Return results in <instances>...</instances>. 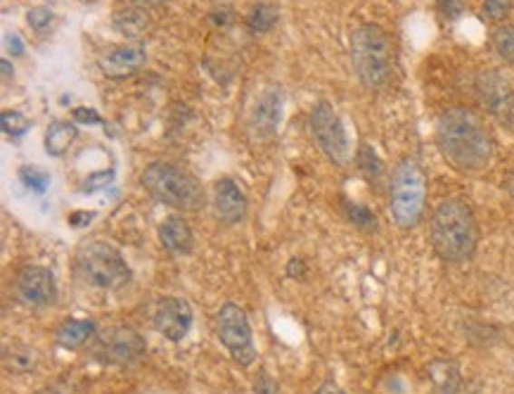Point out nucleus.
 <instances>
[{"instance_id": "obj_1", "label": "nucleus", "mask_w": 514, "mask_h": 394, "mask_svg": "<svg viewBox=\"0 0 514 394\" xmlns=\"http://www.w3.org/2000/svg\"><path fill=\"white\" fill-rule=\"evenodd\" d=\"M436 141L443 157L462 172L484 169L493 154V141L484 122L470 110H448L441 114Z\"/></svg>"}, {"instance_id": "obj_2", "label": "nucleus", "mask_w": 514, "mask_h": 394, "mask_svg": "<svg viewBox=\"0 0 514 394\" xmlns=\"http://www.w3.org/2000/svg\"><path fill=\"white\" fill-rule=\"evenodd\" d=\"M479 242V226L470 204L451 197L436 207L432 216V245L446 261H465L474 254Z\"/></svg>"}, {"instance_id": "obj_3", "label": "nucleus", "mask_w": 514, "mask_h": 394, "mask_svg": "<svg viewBox=\"0 0 514 394\" xmlns=\"http://www.w3.org/2000/svg\"><path fill=\"white\" fill-rule=\"evenodd\" d=\"M351 60H354V69L361 84L370 91H380L392 81V41L377 25H363L354 31Z\"/></svg>"}, {"instance_id": "obj_4", "label": "nucleus", "mask_w": 514, "mask_h": 394, "mask_svg": "<svg viewBox=\"0 0 514 394\" xmlns=\"http://www.w3.org/2000/svg\"><path fill=\"white\" fill-rule=\"evenodd\" d=\"M141 181L157 202L169 204L173 210L195 212L204 204V188L199 181L176 164L154 162L142 172Z\"/></svg>"}, {"instance_id": "obj_5", "label": "nucleus", "mask_w": 514, "mask_h": 394, "mask_svg": "<svg viewBox=\"0 0 514 394\" xmlns=\"http://www.w3.org/2000/svg\"><path fill=\"white\" fill-rule=\"evenodd\" d=\"M427 207V176L415 160H403L392 179V219L401 228H415Z\"/></svg>"}, {"instance_id": "obj_6", "label": "nucleus", "mask_w": 514, "mask_h": 394, "mask_svg": "<svg viewBox=\"0 0 514 394\" xmlns=\"http://www.w3.org/2000/svg\"><path fill=\"white\" fill-rule=\"evenodd\" d=\"M76 273L88 288L117 292L131 281L126 259L107 242H91L76 257Z\"/></svg>"}, {"instance_id": "obj_7", "label": "nucleus", "mask_w": 514, "mask_h": 394, "mask_svg": "<svg viewBox=\"0 0 514 394\" xmlns=\"http://www.w3.org/2000/svg\"><path fill=\"white\" fill-rule=\"evenodd\" d=\"M216 333L220 342L230 351V357L239 366H251L257 361V347H254V335H251L249 319H247L245 309L239 304L228 302L220 307L218 319H216Z\"/></svg>"}, {"instance_id": "obj_8", "label": "nucleus", "mask_w": 514, "mask_h": 394, "mask_svg": "<svg viewBox=\"0 0 514 394\" xmlns=\"http://www.w3.org/2000/svg\"><path fill=\"white\" fill-rule=\"evenodd\" d=\"M311 129L323 153L339 167L346 164V160H349V138H346L342 119H339L337 112L332 110L330 103H318L313 107Z\"/></svg>"}, {"instance_id": "obj_9", "label": "nucleus", "mask_w": 514, "mask_h": 394, "mask_svg": "<svg viewBox=\"0 0 514 394\" xmlns=\"http://www.w3.org/2000/svg\"><path fill=\"white\" fill-rule=\"evenodd\" d=\"M192 328V309L185 300L166 297L154 309V330L171 342H180Z\"/></svg>"}, {"instance_id": "obj_10", "label": "nucleus", "mask_w": 514, "mask_h": 394, "mask_svg": "<svg viewBox=\"0 0 514 394\" xmlns=\"http://www.w3.org/2000/svg\"><path fill=\"white\" fill-rule=\"evenodd\" d=\"M15 288L26 307H45L55 300V278L44 266H26L17 276Z\"/></svg>"}, {"instance_id": "obj_11", "label": "nucleus", "mask_w": 514, "mask_h": 394, "mask_svg": "<svg viewBox=\"0 0 514 394\" xmlns=\"http://www.w3.org/2000/svg\"><path fill=\"white\" fill-rule=\"evenodd\" d=\"M145 354V340L133 328H114L104 335V359L110 364L131 366Z\"/></svg>"}, {"instance_id": "obj_12", "label": "nucleus", "mask_w": 514, "mask_h": 394, "mask_svg": "<svg viewBox=\"0 0 514 394\" xmlns=\"http://www.w3.org/2000/svg\"><path fill=\"white\" fill-rule=\"evenodd\" d=\"M145 60L147 53L142 45H119L102 53L98 64L107 79H129L135 72H141Z\"/></svg>"}, {"instance_id": "obj_13", "label": "nucleus", "mask_w": 514, "mask_h": 394, "mask_svg": "<svg viewBox=\"0 0 514 394\" xmlns=\"http://www.w3.org/2000/svg\"><path fill=\"white\" fill-rule=\"evenodd\" d=\"M214 210L220 222L233 226L247 216V197L230 179H220L214 185Z\"/></svg>"}, {"instance_id": "obj_14", "label": "nucleus", "mask_w": 514, "mask_h": 394, "mask_svg": "<svg viewBox=\"0 0 514 394\" xmlns=\"http://www.w3.org/2000/svg\"><path fill=\"white\" fill-rule=\"evenodd\" d=\"M282 114V100L280 91L270 88L266 91L261 98H258L257 107L251 112V133L261 141H268V138L276 136L277 123H280Z\"/></svg>"}, {"instance_id": "obj_15", "label": "nucleus", "mask_w": 514, "mask_h": 394, "mask_svg": "<svg viewBox=\"0 0 514 394\" xmlns=\"http://www.w3.org/2000/svg\"><path fill=\"white\" fill-rule=\"evenodd\" d=\"M160 241L164 245L166 252L176 254V257H185L192 252L195 238H192L190 223L185 222L183 216H169L160 226Z\"/></svg>"}, {"instance_id": "obj_16", "label": "nucleus", "mask_w": 514, "mask_h": 394, "mask_svg": "<svg viewBox=\"0 0 514 394\" xmlns=\"http://www.w3.org/2000/svg\"><path fill=\"white\" fill-rule=\"evenodd\" d=\"M479 91H481V98H484L486 107H489L493 114H508L514 107V95L509 91L508 81L502 79L500 74H486L479 84Z\"/></svg>"}, {"instance_id": "obj_17", "label": "nucleus", "mask_w": 514, "mask_h": 394, "mask_svg": "<svg viewBox=\"0 0 514 394\" xmlns=\"http://www.w3.org/2000/svg\"><path fill=\"white\" fill-rule=\"evenodd\" d=\"M152 26V19L145 13V7H126L114 15V29L126 38H142Z\"/></svg>"}, {"instance_id": "obj_18", "label": "nucleus", "mask_w": 514, "mask_h": 394, "mask_svg": "<svg viewBox=\"0 0 514 394\" xmlns=\"http://www.w3.org/2000/svg\"><path fill=\"white\" fill-rule=\"evenodd\" d=\"M79 131L72 122H53L45 131V153L53 157H62L73 145Z\"/></svg>"}, {"instance_id": "obj_19", "label": "nucleus", "mask_w": 514, "mask_h": 394, "mask_svg": "<svg viewBox=\"0 0 514 394\" xmlns=\"http://www.w3.org/2000/svg\"><path fill=\"white\" fill-rule=\"evenodd\" d=\"M3 366L10 373H29L38 366V351L29 345H13L3 351Z\"/></svg>"}, {"instance_id": "obj_20", "label": "nucleus", "mask_w": 514, "mask_h": 394, "mask_svg": "<svg viewBox=\"0 0 514 394\" xmlns=\"http://www.w3.org/2000/svg\"><path fill=\"white\" fill-rule=\"evenodd\" d=\"M95 333V323L92 320H67L64 326L57 330V345L64 350H76Z\"/></svg>"}, {"instance_id": "obj_21", "label": "nucleus", "mask_w": 514, "mask_h": 394, "mask_svg": "<svg viewBox=\"0 0 514 394\" xmlns=\"http://www.w3.org/2000/svg\"><path fill=\"white\" fill-rule=\"evenodd\" d=\"M277 19H280V13H277L276 5H270V3H257V5L251 7V13L247 15V26H249L254 34H268V31L277 25Z\"/></svg>"}, {"instance_id": "obj_22", "label": "nucleus", "mask_w": 514, "mask_h": 394, "mask_svg": "<svg viewBox=\"0 0 514 394\" xmlns=\"http://www.w3.org/2000/svg\"><path fill=\"white\" fill-rule=\"evenodd\" d=\"M493 45L496 53L505 62L514 64V25H505L493 34Z\"/></svg>"}, {"instance_id": "obj_23", "label": "nucleus", "mask_w": 514, "mask_h": 394, "mask_svg": "<svg viewBox=\"0 0 514 394\" xmlns=\"http://www.w3.org/2000/svg\"><path fill=\"white\" fill-rule=\"evenodd\" d=\"M0 126H3V133L10 138H22L29 131V119L22 114V112H3V117H0Z\"/></svg>"}, {"instance_id": "obj_24", "label": "nucleus", "mask_w": 514, "mask_h": 394, "mask_svg": "<svg viewBox=\"0 0 514 394\" xmlns=\"http://www.w3.org/2000/svg\"><path fill=\"white\" fill-rule=\"evenodd\" d=\"M19 179L24 181L26 188L31 192H36V195H44L50 185V176L38 167H22L19 169Z\"/></svg>"}, {"instance_id": "obj_25", "label": "nucleus", "mask_w": 514, "mask_h": 394, "mask_svg": "<svg viewBox=\"0 0 514 394\" xmlns=\"http://www.w3.org/2000/svg\"><path fill=\"white\" fill-rule=\"evenodd\" d=\"M358 169L365 173L367 179H377L382 173L380 157L374 154V150L370 148V145H361V148H358Z\"/></svg>"}, {"instance_id": "obj_26", "label": "nucleus", "mask_w": 514, "mask_h": 394, "mask_svg": "<svg viewBox=\"0 0 514 394\" xmlns=\"http://www.w3.org/2000/svg\"><path fill=\"white\" fill-rule=\"evenodd\" d=\"M344 210H346V214H349L351 222L355 223L358 228H365V231H373L374 226H377V222H374V214L367 207H361V204H351V202H344Z\"/></svg>"}, {"instance_id": "obj_27", "label": "nucleus", "mask_w": 514, "mask_h": 394, "mask_svg": "<svg viewBox=\"0 0 514 394\" xmlns=\"http://www.w3.org/2000/svg\"><path fill=\"white\" fill-rule=\"evenodd\" d=\"M512 10V0H484V15L493 22L505 19Z\"/></svg>"}, {"instance_id": "obj_28", "label": "nucleus", "mask_w": 514, "mask_h": 394, "mask_svg": "<svg viewBox=\"0 0 514 394\" xmlns=\"http://www.w3.org/2000/svg\"><path fill=\"white\" fill-rule=\"evenodd\" d=\"M26 22L36 31L48 29L50 22H53V10H50V7H34V10L26 15Z\"/></svg>"}, {"instance_id": "obj_29", "label": "nucleus", "mask_w": 514, "mask_h": 394, "mask_svg": "<svg viewBox=\"0 0 514 394\" xmlns=\"http://www.w3.org/2000/svg\"><path fill=\"white\" fill-rule=\"evenodd\" d=\"M114 181V172H95V173H91L86 179V183H83V191H88V192H92V191H100V188H107V185Z\"/></svg>"}, {"instance_id": "obj_30", "label": "nucleus", "mask_w": 514, "mask_h": 394, "mask_svg": "<svg viewBox=\"0 0 514 394\" xmlns=\"http://www.w3.org/2000/svg\"><path fill=\"white\" fill-rule=\"evenodd\" d=\"M73 122L79 123H100L102 119H100V114L95 110H91V107H76L73 110Z\"/></svg>"}, {"instance_id": "obj_31", "label": "nucleus", "mask_w": 514, "mask_h": 394, "mask_svg": "<svg viewBox=\"0 0 514 394\" xmlns=\"http://www.w3.org/2000/svg\"><path fill=\"white\" fill-rule=\"evenodd\" d=\"M462 7H465V0H441V10L446 17H458L462 13Z\"/></svg>"}, {"instance_id": "obj_32", "label": "nucleus", "mask_w": 514, "mask_h": 394, "mask_svg": "<svg viewBox=\"0 0 514 394\" xmlns=\"http://www.w3.org/2000/svg\"><path fill=\"white\" fill-rule=\"evenodd\" d=\"M5 44H7V50H10V55H13V57H19V55H22V53H24L22 38H19L17 34H7Z\"/></svg>"}, {"instance_id": "obj_33", "label": "nucleus", "mask_w": 514, "mask_h": 394, "mask_svg": "<svg viewBox=\"0 0 514 394\" xmlns=\"http://www.w3.org/2000/svg\"><path fill=\"white\" fill-rule=\"evenodd\" d=\"M92 212H76V214L69 216V223L72 226H81V223H91L92 222Z\"/></svg>"}, {"instance_id": "obj_34", "label": "nucleus", "mask_w": 514, "mask_h": 394, "mask_svg": "<svg viewBox=\"0 0 514 394\" xmlns=\"http://www.w3.org/2000/svg\"><path fill=\"white\" fill-rule=\"evenodd\" d=\"M315 394H344V389L339 385H335V382H323Z\"/></svg>"}, {"instance_id": "obj_35", "label": "nucleus", "mask_w": 514, "mask_h": 394, "mask_svg": "<svg viewBox=\"0 0 514 394\" xmlns=\"http://www.w3.org/2000/svg\"><path fill=\"white\" fill-rule=\"evenodd\" d=\"M0 67H3V81H10V79H13L15 72H13V67H10V62L3 60V62H0Z\"/></svg>"}, {"instance_id": "obj_36", "label": "nucleus", "mask_w": 514, "mask_h": 394, "mask_svg": "<svg viewBox=\"0 0 514 394\" xmlns=\"http://www.w3.org/2000/svg\"><path fill=\"white\" fill-rule=\"evenodd\" d=\"M133 3L138 7H154V5H161V3H166V0H133Z\"/></svg>"}, {"instance_id": "obj_37", "label": "nucleus", "mask_w": 514, "mask_h": 394, "mask_svg": "<svg viewBox=\"0 0 514 394\" xmlns=\"http://www.w3.org/2000/svg\"><path fill=\"white\" fill-rule=\"evenodd\" d=\"M509 195H512V200H514V173H512V179H509Z\"/></svg>"}, {"instance_id": "obj_38", "label": "nucleus", "mask_w": 514, "mask_h": 394, "mask_svg": "<svg viewBox=\"0 0 514 394\" xmlns=\"http://www.w3.org/2000/svg\"><path fill=\"white\" fill-rule=\"evenodd\" d=\"M48 3H53V0H48Z\"/></svg>"}]
</instances>
